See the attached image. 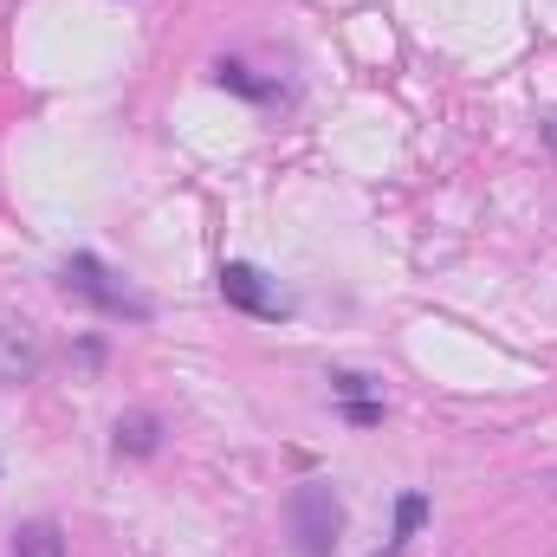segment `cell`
Masks as SVG:
<instances>
[{"label":"cell","mask_w":557,"mask_h":557,"mask_svg":"<svg viewBox=\"0 0 557 557\" xmlns=\"http://www.w3.org/2000/svg\"><path fill=\"white\" fill-rule=\"evenodd\" d=\"M545 137H552V143H557V117H552V124H545Z\"/></svg>","instance_id":"cell-9"},{"label":"cell","mask_w":557,"mask_h":557,"mask_svg":"<svg viewBox=\"0 0 557 557\" xmlns=\"http://www.w3.org/2000/svg\"><path fill=\"white\" fill-rule=\"evenodd\" d=\"M421 519H428V499H421V493H403V499H396V532H389V545H383L376 557H403L409 552V539L421 532Z\"/></svg>","instance_id":"cell-6"},{"label":"cell","mask_w":557,"mask_h":557,"mask_svg":"<svg viewBox=\"0 0 557 557\" xmlns=\"http://www.w3.org/2000/svg\"><path fill=\"white\" fill-rule=\"evenodd\" d=\"M221 298H227L234 311H247V318H292V298H285L260 267H247V260H227V267H221Z\"/></svg>","instance_id":"cell-3"},{"label":"cell","mask_w":557,"mask_h":557,"mask_svg":"<svg viewBox=\"0 0 557 557\" xmlns=\"http://www.w3.org/2000/svg\"><path fill=\"white\" fill-rule=\"evenodd\" d=\"M59 285H65L72 298L98 305L104 318H131V324H149V311H156V305L143 298L137 285H131L124 273H111L98 253H72V260H65V273H59Z\"/></svg>","instance_id":"cell-1"},{"label":"cell","mask_w":557,"mask_h":557,"mask_svg":"<svg viewBox=\"0 0 557 557\" xmlns=\"http://www.w3.org/2000/svg\"><path fill=\"white\" fill-rule=\"evenodd\" d=\"M39 370V344H33V331L20 324H0V383H26Z\"/></svg>","instance_id":"cell-4"},{"label":"cell","mask_w":557,"mask_h":557,"mask_svg":"<svg viewBox=\"0 0 557 557\" xmlns=\"http://www.w3.org/2000/svg\"><path fill=\"white\" fill-rule=\"evenodd\" d=\"M285 532H292V552L298 557H331L337 552V532H344V499H337L324 480L292 486V499H285Z\"/></svg>","instance_id":"cell-2"},{"label":"cell","mask_w":557,"mask_h":557,"mask_svg":"<svg viewBox=\"0 0 557 557\" xmlns=\"http://www.w3.org/2000/svg\"><path fill=\"white\" fill-rule=\"evenodd\" d=\"M13 557H65V532L52 519H26L13 532Z\"/></svg>","instance_id":"cell-5"},{"label":"cell","mask_w":557,"mask_h":557,"mask_svg":"<svg viewBox=\"0 0 557 557\" xmlns=\"http://www.w3.org/2000/svg\"><path fill=\"white\" fill-rule=\"evenodd\" d=\"M117 447H131V454H156V421L149 416L117 421Z\"/></svg>","instance_id":"cell-7"},{"label":"cell","mask_w":557,"mask_h":557,"mask_svg":"<svg viewBox=\"0 0 557 557\" xmlns=\"http://www.w3.org/2000/svg\"><path fill=\"white\" fill-rule=\"evenodd\" d=\"M214 78H221V85H234V91H247V98H273V91H278V85H260V78H247V65H227V59L214 65Z\"/></svg>","instance_id":"cell-8"}]
</instances>
